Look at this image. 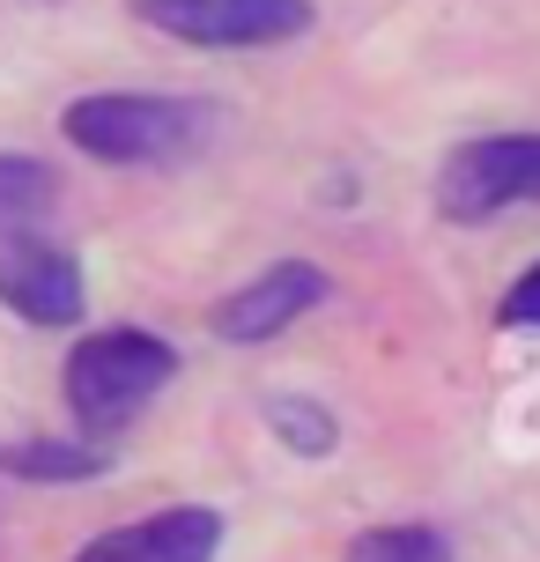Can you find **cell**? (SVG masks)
<instances>
[{
	"label": "cell",
	"instance_id": "6da1fadb",
	"mask_svg": "<svg viewBox=\"0 0 540 562\" xmlns=\"http://www.w3.org/2000/svg\"><path fill=\"white\" fill-rule=\"evenodd\" d=\"M171 378H178V348L164 334H148V326H104V334H82L67 348L59 393H67V415L82 422L89 445H104V437H119Z\"/></svg>",
	"mask_w": 540,
	"mask_h": 562
},
{
	"label": "cell",
	"instance_id": "7a4b0ae2",
	"mask_svg": "<svg viewBox=\"0 0 540 562\" xmlns=\"http://www.w3.org/2000/svg\"><path fill=\"white\" fill-rule=\"evenodd\" d=\"M59 134L97 164H185L207 140V104L148 97V89H97V97L67 104Z\"/></svg>",
	"mask_w": 540,
	"mask_h": 562
},
{
	"label": "cell",
	"instance_id": "3957f363",
	"mask_svg": "<svg viewBox=\"0 0 540 562\" xmlns=\"http://www.w3.org/2000/svg\"><path fill=\"white\" fill-rule=\"evenodd\" d=\"M148 30L200 53H259L312 30V0H134Z\"/></svg>",
	"mask_w": 540,
	"mask_h": 562
},
{
	"label": "cell",
	"instance_id": "277c9868",
	"mask_svg": "<svg viewBox=\"0 0 540 562\" xmlns=\"http://www.w3.org/2000/svg\"><path fill=\"white\" fill-rule=\"evenodd\" d=\"M518 200H540V134H488L445 156V178H437L445 223H488Z\"/></svg>",
	"mask_w": 540,
	"mask_h": 562
},
{
	"label": "cell",
	"instance_id": "5b68a950",
	"mask_svg": "<svg viewBox=\"0 0 540 562\" xmlns=\"http://www.w3.org/2000/svg\"><path fill=\"white\" fill-rule=\"evenodd\" d=\"M318 296H326V274H318L312 259H282V267L252 274L245 289H229L223 304L207 311V326H215V340H229V348H259V340L282 334V326H296Z\"/></svg>",
	"mask_w": 540,
	"mask_h": 562
},
{
	"label": "cell",
	"instance_id": "8992f818",
	"mask_svg": "<svg viewBox=\"0 0 540 562\" xmlns=\"http://www.w3.org/2000/svg\"><path fill=\"white\" fill-rule=\"evenodd\" d=\"M215 548H223V510L171 504V510L134 518V526L97 533L82 555H67V562H215Z\"/></svg>",
	"mask_w": 540,
	"mask_h": 562
},
{
	"label": "cell",
	"instance_id": "52a82bcc",
	"mask_svg": "<svg viewBox=\"0 0 540 562\" xmlns=\"http://www.w3.org/2000/svg\"><path fill=\"white\" fill-rule=\"evenodd\" d=\"M0 304L30 318V326H75L82 318V267L59 245L37 237H8L0 245Z\"/></svg>",
	"mask_w": 540,
	"mask_h": 562
},
{
	"label": "cell",
	"instance_id": "ba28073f",
	"mask_svg": "<svg viewBox=\"0 0 540 562\" xmlns=\"http://www.w3.org/2000/svg\"><path fill=\"white\" fill-rule=\"evenodd\" d=\"M59 207V170L37 156H0V245L30 237Z\"/></svg>",
	"mask_w": 540,
	"mask_h": 562
},
{
	"label": "cell",
	"instance_id": "9c48e42d",
	"mask_svg": "<svg viewBox=\"0 0 540 562\" xmlns=\"http://www.w3.org/2000/svg\"><path fill=\"white\" fill-rule=\"evenodd\" d=\"M112 467L104 445H59V437H15L0 445V474L15 481H97Z\"/></svg>",
	"mask_w": 540,
	"mask_h": 562
},
{
	"label": "cell",
	"instance_id": "30bf717a",
	"mask_svg": "<svg viewBox=\"0 0 540 562\" xmlns=\"http://www.w3.org/2000/svg\"><path fill=\"white\" fill-rule=\"evenodd\" d=\"M267 429H274L296 459H326V451L341 445L334 415H326L318 400H304V393H267Z\"/></svg>",
	"mask_w": 540,
	"mask_h": 562
},
{
	"label": "cell",
	"instance_id": "8fae6325",
	"mask_svg": "<svg viewBox=\"0 0 540 562\" xmlns=\"http://www.w3.org/2000/svg\"><path fill=\"white\" fill-rule=\"evenodd\" d=\"M341 562H452V540L437 526H370L341 548Z\"/></svg>",
	"mask_w": 540,
	"mask_h": 562
},
{
	"label": "cell",
	"instance_id": "7c38bea8",
	"mask_svg": "<svg viewBox=\"0 0 540 562\" xmlns=\"http://www.w3.org/2000/svg\"><path fill=\"white\" fill-rule=\"evenodd\" d=\"M496 318H504V326H540V267H526V274H518L511 289H504Z\"/></svg>",
	"mask_w": 540,
	"mask_h": 562
}]
</instances>
